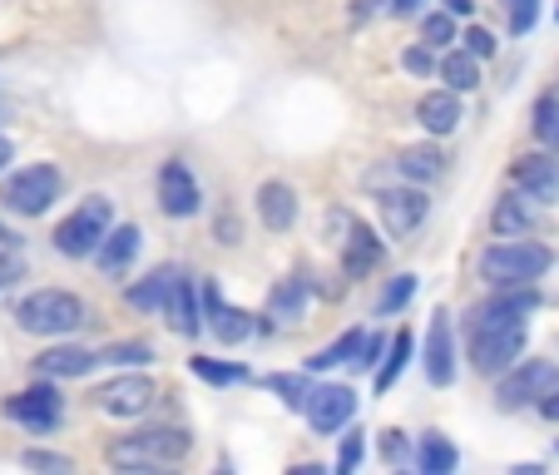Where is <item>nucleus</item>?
Wrapping results in <instances>:
<instances>
[{
  "mask_svg": "<svg viewBox=\"0 0 559 475\" xmlns=\"http://www.w3.org/2000/svg\"><path fill=\"white\" fill-rule=\"evenodd\" d=\"M421 11V0H391V15H416Z\"/></svg>",
  "mask_w": 559,
  "mask_h": 475,
  "instance_id": "obj_45",
  "label": "nucleus"
},
{
  "mask_svg": "<svg viewBox=\"0 0 559 475\" xmlns=\"http://www.w3.org/2000/svg\"><path fill=\"white\" fill-rule=\"evenodd\" d=\"M535 139H539L545 149H555V154H559V99H555V95H545V99L535 105Z\"/></svg>",
  "mask_w": 559,
  "mask_h": 475,
  "instance_id": "obj_34",
  "label": "nucleus"
},
{
  "mask_svg": "<svg viewBox=\"0 0 559 475\" xmlns=\"http://www.w3.org/2000/svg\"><path fill=\"white\" fill-rule=\"evenodd\" d=\"M273 391L283 396L287 412H302V406H307V391H312V381H307V371H283V377H273Z\"/></svg>",
  "mask_w": 559,
  "mask_h": 475,
  "instance_id": "obj_35",
  "label": "nucleus"
},
{
  "mask_svg": "<svg viewBox=\"0 0 559 475\" xmlns=\"http://www.w3.org/2000/svg\"><path fill=\"white\" fill-rule=\"evenodd\" d=\"M109 228H115V209H109V199H85L60 228H55V248H60L64 258H95L99 244L109 238Z\"/></svg>",
  "mask_w": 559,
  "mask_h": 475,
  "instance_id": "obj_5",
  "label": "nucleus"
},
{
  "mask_svg": "<svg viewBox=\"0 0 559 475\" xmlns=\"http://www.w3.org/2000/svg\"><path fill=\"white\" fill-rule=\"evenodd\" d=\"M154 396L158 391L148 377H119L99 391V406H105L109 416H144L148 406H154Z\"/></svg>",
  "mask_w": 559,
  "mask_h": 475,
  "instance_id": "obj_16",
  "label": "nucleus"
},
{
  "mask_svg": "<svg viewBox=\"0 0 559 475\" xmlns=\"http://www.w3.org/2000/svg\"><path fill=\"white\" fill-rule=\"evenodd\" d=\"M25 277V258H21V248H15V238L11 233H0V293L11 283H21Z\"/></svg>",
  "mask_w": 559,
  "mask_h": 475,
  "instance_id": "obj_36",
  "label": "nucleus"
},
{
  "mask_svg": "<svg viewBox=\"0 0 559 475\" xmlns=\"http://www.w3.org/2000/svg\"><path fill=\"white\" fill-rule=\"evenodd\" d=\"M381 228L391 233V238H406V233L421 228L426 209H431V199H426L421 189H386L381 193Z\"/></svg>",
  "mask_w": 559,
  "mask_h": 475,
  "instance_id": "obj_13",
  "label": "nucleus"
},
{
  "mask_svg": "<svg viewBox=\"0 0 559 475\" xmlns=\"http://www.w3.org/2000/svg\"><path fill=\"white\" fill-rule=\"evenodd\" d=\"M515 189L525 193V199L535 203H559V154L555 149H545V154H525L515 164Z\"/></svg>",
  "mask_w": 559,
  "mask_h": 475,
  "instance_id": "obj_12",
  "label": "nucleus"
},
{
  "mask_svg": "<svg viewBox=\"0 0 559 475\" xmlns=\"http://www.w3.org/2000/svg\"><path fill=\"white\" fill-rule=\"evenodd\" d=\"M471 337V367L480 377H506L525 352V322H496V328H465Z\"/></svg>",
  "mask_w": 559,
  "mask_h": 475,
  "instance_id": "obj_6",
  "label": "nucleus"
},
{
  "mask_svg": "<svg viewBox=\"0 0 559 475\" xmlns=\"http://www.w3.org/2000/svg\"><path fill=\"white\" fill-rule=\"evenodd\" d=\"M11 158H15V144H11V139H5V134H0V169H5Z\"/></svg>",
  "mask_w": 559,
  "mask_h": 475,
  "instance_id": "obj_48",
  "label": "nucleus"
},
{
  "mask_svg": "<svg viewBox=\"0 0 559 475\" xmlns=\"http://www.w3.org/2000/svg\"><path fill=\"white\" fill-rule=\"evenodd\" d=\"M539 307V293L535 287H496V297L475 302L465 328H496V322H525L530 312Z\"/></svg>",
  "mask_w": 559,
  "mask_h": 475,
  "instance_id": "obj_10",
  "label": "nucleus"
},
{
  "mask_svg": "<svg viewBox=\"0 0 559 475\" xmlns=\"http://www.w3.org/2000/svg\"><path fill=\"white\" fill-rule=\"evenodd\" d=\"M164 317H169V328L179 332V337H199L203 317H199V287H193V277L174 273V287H169V302H164Z\"/></svg>",
  "mask_w": 559,
  "mask_h": 475,
  "instance_id": "obj_19",
  "label": "nucleus"
},
{
  "mask_svg": "<svg viewBox=\"0 0 559 475\" xmlns=\"http://www.w3.org/2000/svg\"><path fill=\"white\" fill-rule=\"evenodd\" d=\"M174 273L179 268H154L148 277H139L134 287H129V307H139V312H158L164 317V302H169V287H174Z\"/></svg>",
  "mask_w": 559,
  "mask_h": 475,
  "instance_id": "obj_23",
  "label": "nucleus"
},
{
  "mask_svg": "<svg viewBox=\"0 0 559 475\" xmlns=\"http://www.w3.org/2000/svg\"><path fill=\"white\" fill-rule=\"evenodd\" d=\"M441 80L455 90V95H471V90L480 85V55H471V50L441 55Z\"/></svg>",
  "mask_w": 559,
  "mask_h": 475,
  "instance_id": "obj_28",
  "label": "nucleus"
},
{
  "mask_svg": "<svg viewBox=\"0 0 559 475\" xmlns=\"http://www.w3.org/2000/svg\"><path fill=\"white\" fill-rule=\"evenodd\" d=\"M381 263V238L361 218H347V238H342V273L361 277Z\"/></svg>",
  "mask_w": 559,
  "mask_h": 475,
  "instance_id": "obj_17",
  "label": "nucleus"
},
{
  "mask_svg": "<svg viewBox=\"0 0 559 475\" xmlns=\"http://www.w3.org/2000/svg\"><path fill=\"white\" fill-rule=\"evenodd\" d=\"M381 461H386V465H406V461H416V455H412V441H406L402 431H386V436H381Z\"/></svg>",
  "mask_w": 559,
  "mask_h": 475,
  "instance_id": "obj_39",
  "label": "nucleus"
},
{
  "mask_svg": "<svg viewBox=\"0 0 559 475\" xmlns=\"http://www.w3.org/2000/svg\"><path fill=\"white\" fill-rule=\"evenodd\" d=\"M5 416H11L15 426H25V431L45 436V431H55V426L64 421V402H60V391L50 387V377H45L40 387L15 391L11 402H5Z\"/></svg>",
  "mask_w": 559,
  "mask_h": 475,
  "instance_id": "obj_9",
  "label": "nucleus"
},
{
  "mask_svg": "<svg viewBox=\"0 0 559 475\" xmlns=\"http://www.w3.org/2000/svg\"><path fill=\"white\" fill-rule=\"evenodd\" d=\"M530 203L535 199H525V193H506V199L496 203V213H490V228L500 233V238H510V233H525L530 223H535V213H530Z\"/></svg>",
  "mask_w": 559,
  "mask_h": 475,
  "instance_id": "obj_29",
  "label": "nucleus"
},
{
  "mask_svg": "<svg viewBox=\"0 0 559 475\" xmlns=\"http://www.w3.org/2000/svg\"><path fill=\"white\" fill-rule=\"evenodd\" d=\"M139 244H144V233H139V223H119V228H109V238L99 244V253H95L99 273H105V277L129 273V263L139 258Z\"/></svg>",
  "mask_w": 559,
  "mask_h": 475,
  "instance_id": "obj_18",
  "label": "nucleus"
},
{
  "mask_svg": "<svg viewBox=\"0 0 559 475\" xmlns=\"http://www.w3.org/2000/svg\"><path fill=\"white\" fill-rule=\"evenodd\" d=\"M307 312V277H283L267 297V317L273 322H297Z\"/></svg>",
  "mask_w": 559,
  "mask_h": 475,
  "instance_id": "obj_27",
  "label": "nucleus"
},
{
  "mask_svg": "<svg viewBox=\"0 0 559 475\" xmlns=\"http://www.w3.org/2000/svg\"><path fill=\"white\" fill-rule=\"evenodd\" d=\"M144 361H154L148 342H115V347L99 352V367H144Z\"/></svg>",
  "mask_w": 559,
  "mask_h": 475,
  "instance_id": "obj_32",
  "label": "nucleus"
},
{
  "mask_svg": "<svg viewBox=\"0 0 559 475\" xmlns=\"http://www.w3.org/2000/svg\"><path fill=\"white\" fill-rule=\"evenodd\" d=\"M189 371L199 381H209V387H238V381H248L243 361H218V357H189Z\"/></svg>",
  "mask_w": 559,
  "mask_h": 475,
  "instance_id": "obj_31",
  "label": "nucleus"
},
{
  "mask_svg": "<svg viewBox=\"0 0 559 475\" xmlns=\"http://www.w3.org/2000/svg\"><path fill=\"white\" fill-rule=\"evenodd\" d=\"M189 431H179V426H148V431H134L109 446V465H119V471H164V465H179L189 455Z\"/></svg>",
  "mask_w": 559,
  "mask_h": 475,
  "instance_id": "obj_2",
  "label": "nucleus"
},
{
  "mask_svg": "<svg viewBox=\"0 0 559 475\" xmlns=\"http://www.w3.org/2000/svg\"><path fill=\"white\" fill-rule=\"evenodd\" d=\"M416 297V273H402V277H391L386 293L377 297V317H391V312H402L406 302Z\"/></svg>",
  "mask_w": 559,
  "mask_h": 475,
  "instance_id": "obj_33",
  "label": "nucleus"
},
{
  "mask_svg": "<svg viewBox=\"0 0 559 475\" xmlns=\"http://www.w3.org/2000/svg\"><path fill=\"white\" fill-rule=\"evenodd\" d=\"M461 40H465V50L480 55V60H490V55H496V35H490L486 25H471V31H465Z\"/></svg>",
  "mask_w": 559,
  "mask_h": 475,
  "instance_id": "obj_40",
  "label": "nucleus"
},
{
  "mask_svg": "<svg viewBox=\"0 0 559 475\" xmlns=\"http://www.w3.org/2000/svg\"><path fill=\"white\" fill-rule=\"evenodd\" d=\"M302 416H307V426H312L317 436L342 431V426L357 416V391L342 387V381H317V387L307 391Z\"/></svg>",
  "mask_w": 559,
  "mask_h": 475,
  "instance_id": "obj_8",
  "label": "nucleus"
},
{
  "mask_svg": "<svg viewBox=\"0 0 559 475\" xmlns=\"http://www.w3.org/2000/svg\"><path fill=\"white\" fill-rule=\"evenodd\" d=\"M412 357H416V337L402 328V332H396V342L386 347V357H381V367H377V391H381V396L402 381V371L412 367Z\"/></svg>",
  "mask_w": 559,
  "mask_h": 475,
  "instance_id": "obj_25",
  "label": "nucleus"
},
{
  "mask_svg": "<svg viewBox=\"0 0 559 475\" xmlns=\"http://www.w3.org/2000/svg\"><path fill=\"white\" fill-rule=\"evenodd\" d=\"M203 307H209V317H203V322H209V332L218 342H228V347H238V342H248L258 332V322L243 312V307H228V302H223L218 283H203Z\"/></svg>",
  "mask_w": 559,
  "mask_h": 475,
  "instance_id": "obj_14",
  "label": "nucleus"
},
{
  "mask_svg": "<svg viewBox=\"0 0 559 475\" xmlns=\"http://www.w3.org/2000/svg\"><path fill=\"white\" fill-rule=\"evenodd\" d=\"M21 465H31V471H70V455H55V451H25Z\"/></svg>",
  "mask_w": 559,
  "mask_h": 475,
  "instance_id": "obj_42",
  "label": "nucleus"
},
{
  "mask_svg": "<svg viewBox=\"0 0 559 475\" xmlns=\"http://www.w3.org/2000/svg\"><path fill=\"white\" fill-rule=\"evenodd\" d=\"M539 412H545V416H549V421H559V391H549L545 402H539Z\"/></svg>",
  "mask_w": 559,
  "mask_h": 475,
  "instance_id": "obj_46",
  "label": "nucleus"
},
{
  "mask_svg": "<svg viewBox=\"0 0 559 475\" xmlns=\"http://www.w3.org/2000/svg\"><path fill=\"white\" fill-rule=\"evenodd\" d=\"M258 218H263L267 233H287L297 223V193L293 183L283 179H267L263 189H258Z\"/></svg>",
  "mask_w": 559,
  "mask_h": 475,
  "instance_id": "obj_20",
  "label": "nucleus"
},
{
  "mask_svg": "<svg viewBox=\"0 0 559 475\" xmlns=\"http://www.w3.org/2000/svg\"><path fill=\"white\" fill-rule=\"evenodd\" d=\"M555 253L545 244H530V238H500L480 253V277L490 287H535L549 273Z\"/></svg>",
  "mask_w": 559,
  "mask_h": 475,
  "instance_id": "obj_1",
  "label": "nucleus"
},
{
  "mask_svg": "<svg viewBox=\"0 0 559 475\" xmlns=\"http://www.w3.org/2000/svg\"><path fill=\"white\" fill-rule=\"evenodd\" d=\"M361 455H367V441H361V426H357V431H347V436H342L337 471H342V475H352V471H357V465H361Z\"/></svg>",
  "mask_w": 559,
  "mask_h": 475,
  "instance_id": "obj_38",
  "label": "nucleus"
},
{
  "mask_svg": "<svg viewBox=\"0 0 559 475\" xmlns=\"http://www.w3.org/2000/svg\"><path fill=\"white\" fill-rule=\"evenodd\" d=\"M15 322H21V332H31V337H64V332H80L85 302L74 293H64V287H40V293H31L15 307Z\"/></svg>",
  "mask_w": 559,
  "mask_h": 475,
  "instance_id": "obj_3",
  "label": "nucleus"
},
{
  "mask_svg": "<svg viewBox=\"0 0 559 475\" xmlns=\"http://www.w3.org/2000/svg\"><path fill=\"white\" fill-rule=\"evenodd\" d=\"M402 64H406V70H412V74H431L436 70V60H431V45H412V50H406L402 55Z\"/></svg>",
  "mask_w": 559,
  "mask_h": 475,
  "instance_id": "obj_44",
  "label": "nucleus"
},
{
  "mask_svg": "<svg viewBox=\"0 0 559 475\" xmlns=\"http://www.w3.org/2000/svg\"><path fill=\"white\" fill-rule=\"evenodd\" d=\"M386 347H391V342L381 337V332H367V347H361L357 367H371V371H377V367H381V357H386Z\"/></svg>",
  "mask_w": 559,
  "mask_h": 475,
  "instance_id": "obj_43",
  "label": "nucleus"
},
{
  "mask_svg": "<svg viewBox=\"0 0 559 475\" xmlns=\"http://www.w3.org/2000/svg\"><path fill=\"white\" fill-rule=\"evenodd\" d=\"M455 465H461V451H455L441 431L421 436V446H416V471L421 475H451Z\"/></svg>",
  "mask_w": 559,
  "mask_h": 475,
  "instance_id": "obj_24",
  "label": "nucleus"
},
{
  "mask_svg": "<svg viewBox=\"0 0 559 475\" xmlns=\"http://www.w3.org/2000/svg\"><path fill=\"white\" fill-rule=\"evenodd\" d=\"M445 11H451V15H471L475 0H445Z\"/></svg>",
  "mask_w": 559,
  "mask_h": 475,
  "instance_id": "obj_47",
  "label": "nucleus"
},
{
  "mask_svg": "<svg viewBox=\"0 0 559 475\" xmlns=\"http://www.w3.org/2000/svg\"><path fill=\"white\" fill-rule=\"evenodd\" d=\"M535 15H539V0H510V31L515 35H525L535 25Z\"/></svg>",
  "mask_w": 559,
  "mask_h": 475,
  "instance_id": "obj_41",
  "label": "nucleus"
},
{
  "mask_svg": "<svg viewBox=\"0 0 559 475\" xmlns=\"http://www.w3.org/2000/svg\"><path fill=\"white\" fill-rule=\"evenodd\" d=\"M64 179L55 164H31V169L11 174V179L0 183V209L15 213V218H40L55 199H60Z\"/></svg>",
  "mask_w": 559,
  "mask_h": 475,
  "instance_id": "obj_4",
  "label": "nucleus"
},
{
  "mask_svg": "<svg viewBox=\"0 0 559 475\" xmlns=\"http://www.w3.org/2000/svg\"><path fill=\"white\" fill-rule=\"evenodd\" d=\"M421 40L431 45V50H445V45L455 40V21H451V11L426 15V21H421Z\"/></svg>",
  "mask_w": 559,
  "mask_h": 475,
  "instance_id": "obj_37",
  "label": "nucleus"
},
{
  "mask_svg": "<svg viewBox=\"0 0 559 475\" xmlns=\"http://www.w3.org/2000/svg\"><path fill=\"white\" fill-rule=\"evenodd\" d=\"M361 347H367V332L361 328H352V332H342L332 347H322V352H312L307 357V371H332V367H347V361H357L361 357Z\"/></svg>",
  "mask_w": 559,
  "mask_h": 475,
  "instance_id": "obj_26",
  "label": "nucleus"
},
{
  "mask_svg": "<svg viewBox=\"0 0 559 475\" xmlns=\"http://www.w3.org/2000/svg\"><path fill=\"white\" fill-rule=\"evenodd\" d=\"M555 21H559V11H555Z\"/></svg>",
  "mask_w": 559,
  "mask_h": 475,
  "instance_id": "obj_49",
  "label": "nucleus"
},
{
  "mask_svg": "<svg viewBox=\"0 0 559 475\" xmlns=\"http://www.w3.org/2000/svg\"><path fill=\"white\" fill-rule=\"evenodd\" d=\"M549 391H559V367L555 361L530 357V361H520V367H510L506 377H500L496 402H500V412H520V406H539Z\"/></svg>",
  "mask_w": 559,
  "mask_h": 475,
  "instance_id": "obj_7",
  "label": "nucleus"
},
{
  "mask_svg": "<svg viewBox=\"0 0 559 475\" xmlns=\"http://www.w3.org/2000/svg\"><path fill=\"white\" fill-rule=\"evenodd\" d=\"M99 367V352L90 347H45L40 357H35V371L50 381H64V377H90V371Z\"/></svg>",
  "mask_w": 559,
  "mask_h": 475,
  "instance_id": "obj_21",
  "label": "nucleus"
},
{
  "mask_svg": "<svg viewBox=\"0 0 559 475\" xmlns=\"http://www.w3.org/2000/svg\"><path fill=\"white\" fill-rule=\"evenodd\" d=\"M441 169H445V154L436 144H416V149H406V154L396 158V174H406V179H416V183L436 179Z\"/></svg>",
  "mask_w": 559,
  "mask_h": 475,
  "instance_id": "obj_30",
  "label": "nucleus"
},
{
  "mask_svg": "<svg viewBox=\"0 0 559 475\" xmlns=\"http://www.w3.org/2000/svg\"><path fill=\"white\" fill-rule=\"evenodd\" d=\"M158 209L169 213V218H193L203 209V193H199V179L189 174L183 158H169L164 169H158Z\"/></svg>",
  "mask_w": 559,
  "mask_h": 475,
  "instance_id": "obj_11",
  "label": "nucleus"
},
{
  "mask_svg": "<svg viewBox=\"0 0 559 475\" xmlns=\"http://www.w3.org/2000/svg\"><path fill=\"white\" fill-rule=\"evenodd\" d=\"M416 119H421L426 134H451V129L461 124V95H455L451 85L431 90V95H421V105H416Z\"/></svg>",
  "mask_w": 559,
  "mask_h": 475,
  "instance_id": "obj_22",
  "label": "nucleus"
},
{
  "mask_svg": "<svg viewBox=\"0 0 559 475\" xmlns=\"http://www.w3.org/2000/svg\"><path fill=\"white\" fill-rule=\"evenodd\" d=\"M426 377L436 387H451L455 381V337H451V312L431 317V332H426Z\"/></svg>",
  "mask_w": 559,
  "mask_h": 475,
  "instance_id": "obj_15",
  "label": "nucleus"
}]
</instances>
